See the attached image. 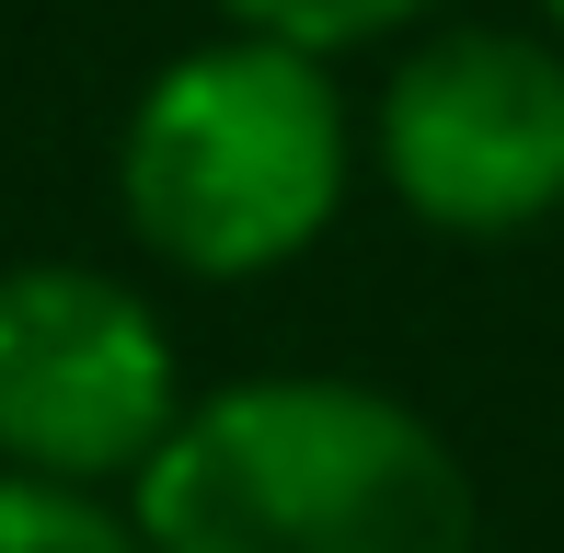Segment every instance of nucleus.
Listing matches in <instances>:
<instances>
[{
  "instance_id": "1",
  "label": "nucleus",
  "mask_w": 564,
  "mask_h": 553,
  "mask_svg": "<svg viewBox=\"0 0 564 553\" xmlns=\"http://www.w3.org/2000/svg\"><path fill=\"white\" fill-rule=\"evenodd\" d=\"M150 553H473V473L415 404L323 369L196 392L127 485Z\"/></svg>"
},
{
  "instance_id": "3",
  "label": "nucleus",
  "mask_w": 564,
  "mask_h": 553,
  "mask_svg": "<svg viewBox=\"0 0 564 553\" xmlns=\"http://www.w3.org/2000/svg\"><path fill=\"white\" fill-rule=\"evenodd\" d=\"M185 415L173 335L105 265L0 276V473L46 485H139V462Z\"/></svg>"
},
{
  "instance_id": "7",
  "label": "nucleus",
  "mask_w": 564,
  "mask_h": 553,
  "mask_svg": "<svg viewBox=\"0 0 564 553\" xmlns=\"http://www.w3.org/2000/svg\"><path fill=\"white\" fill-rule=\"evenodd\" d=\"M542 12H553V35H564V0H542Z\"/></svg>"
},
{
  "instance_id": "4",
  "label": "nucleus",
  "mask_w": 564,
  "mask_h": 553,
  "mask_svg": "<svg viewBox=\"0 0 564 553\" xmlns=\"http://www.w3.org/2000/svg\"><path fill=\"white\" fill-rule=\"evenodd\" d=\"M380 173L449 242H519L564 208V35L449 23L380 93Z\"/></svg>"
},
{
  "instance_id": "5",
  "label": "nucleus",
  "mask_w": 564,
  "mask_h": 553,
  "mask_svg": "<svg viewBox=\"0 0 564 553\" xmlns=\"http://www.w3.org/2000/svg\"><path fill=\"white\" fill-rule=\"evenodd\" d=\"M0 553H150V542L127 508H105V485L0 473Z\"/></svg>"
},
{
  "instance_id": "2",
  "label": "nucleus",
  "mask_w": 564,
  "mask_h": 553,
  "mask_svg": "<svg viewBox=\"0 0 564 553\" xmlns=\"http://www.w3.org/2000/svg\"><path fill=\"white\" fill-rule=\"evenodd\" d=\"M346 162L357 139L335 69L289 35L230 23L127 105L116 196L173 276H265L323 242V219L346 208Z\"/></svg>"
},
{
  "instance_id": "6",
  "label": "nucleus",
  "mask_w": 564,
  "mask_h": 553,
  "mask_svg": "<svg viewBox=\"0 0 564 553\" xmlns=\"http://www.w3.org/2000/svg\"><path fill=\"white\" fill-rule=\"evenodd\" d=\"M242 35H289V46H312V58H346V46H380V35H403L415 12H438V0H219Z\"/></svg>"
}]
</instances>
